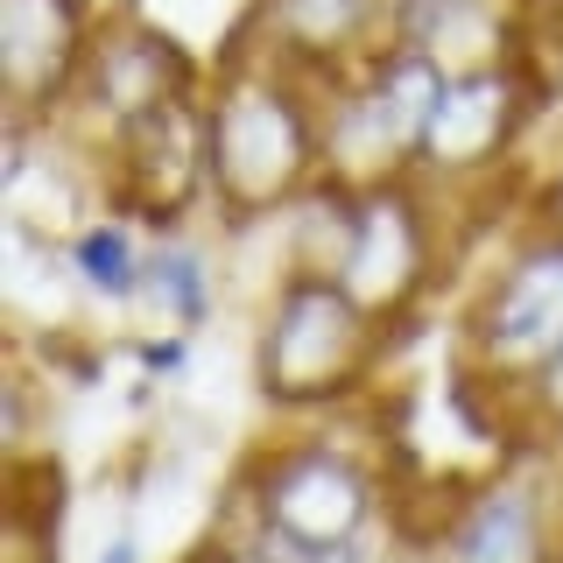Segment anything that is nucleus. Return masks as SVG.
<instances>
[{
	"mask_svg": "<svg viewBox=\"0 0 563 563\" xmlns=\"http://www.w3.org/2000/svg\"><path fill=\"white\" fill-rule=\"evenodd\" d=\"M528 120H536V78L521 64L500 70H472V78H451L444 99L430 113V134H422L416 176L437 190V198H472V190H493L515 163Z\"/></svg>",
	"mask_w": 563,
	"mask_h": 563,
	"instance_id": "1a4fd4ad",
	"label": "nucleus"
},
{
	"mask_svg": "<svg viewBox=\"0 0 563 563\" xmlns=\"http://www.w3.org/2000/svg\"><path fill=\"white\" fill-rule=\"evenodd\" d=\"M507 409L521 416V430L536 437V444H550V437L563 430V345L515 387V401H507Z\"/></svg>",
	"mask_w": 563,
	"mask_h": 563,
	"instance_id": "dca6fc26",
	"label": "nucleus"
},
{
	"mask_svg": "<svg viewBox=\"0 0 563 563\" xmlns=\"http://www.w3.org/2000/svg\"><path fill=\"white\" fill-rule=\"evenodd\" d=\"M99 14L85 0H0V99L8 128H49L78 85Z\"/></svg>",
	"mask_w": 563,
	"mask_h": 563,
	"instance_id": "9b49d317",
	"label": "nucleus"
},
{
	"mask_svg": "<svg viewBox=\"0 0 563 563\" xmlns=\"http://www.w3.org/2000/svg\"><path fill=\"white\" fill-rule=\"evenodd\" d=\"M275 225H282V275H339L352 233H360V190L339 176H317Z\"/></svg>",
	"mask_w": 563,
	"mask_h": 563,
	"instance_id": "2eb2a0df",
	"label": "nucleus"
},
{
	"mask_svg": "<svg viewBox=\"0 0 563 563\" xmlns=\"http://www.w3.org/2000/svg\"><path fill=\"white\" fill-rule=\"evenodd\" d=\"M240 507H254L268 528H282L303 550H339V542H374L387 493H380V465L366 457L352 437H339V422L317 416L282 430L275 444H261L246 457Z\"/></svg>",
	"mask_w": 563,
	"mask_h": 563,
	"instance_id": "7ed1b4c3",
	"label": "nucleus"
},
{
	"mask_svg": "<svg viewBox=\"0 0 563 563\" xmlns=\"http://www.w3.org/2000/svg\"><path fill=\"white\" fill-rule=\"evenodd\" d=\"M451 0H387V43H416Z\"/></svg>",
	"mask_w": 563,
	"mask_h": 563,
	"instance_id": "f3484780",
	"label": "nucleus"
},
{
	"mask_svg": "<svg viewBox=\"0 0 563 563\" xmlns=\"http://www.w3.org/2000/svg\"><path fill=\"white\" fill-rule=\"evenodd\" d=\"M148 225L99 211L64 233V275L92 296L99 310H141V275H148Z\"/></svg>",
	"mask_w": 563,
	"mask_h": 563,
	"instance_id": "ddd939ff",
	"label": "nucleus"
},
{
	"mask_svg": "<svg viewBox=\"0 0 563 563\" xmlns=\"http://www.w3.org/2000/svg\"><path fill=\"white\" fill-rule=\"evenodd\" d=\"M528 211H536L542 225H556V233H563V163H556V169L536 184V205H528Z\"/></svg>",
	"mask_w": 563,
	"mask_h": 563,
	"instance_id": "a211bd4d",
	"label": "nucleus"
},
{
	"mask_svg": "<svg viewBox=\"0 0 563 563\" xmlns=\"http://www.w3.org/2000/svg\"><path fill=\"white\" fill-rule=\"evenodd\" d=\"M198 85H205L198 57H190L169 29H155L148 14L120 8V14H99L92 49H85V64H78V85H70V99L57 106L49 128H57L85 163H99V155L128 128H141L155 106L198 92Z\"/></svg>",
	"mask_w": 563,
	"mask_h": 563,
	"instance_id": "423d86ee",
	"label": "nucleus"
},
{
	"mask_svg": "<svg viewBox=\"0 0 563 563\" xmlns=\"http://www.w3.org/2000/svg\"><path fill=\"white\" fill-rule=\"evenodd\" d=\"M528 22H536V29H556V43H563V0H528Z\"/></svg>",
	"mask_w": 563,
	"mask_h": 563,
	"instance_id": "aec40b11",
	"label": "nucleus"
},
{
	"mask_svg": "<svg viewBox=\"0 0 563 563\" xmlns=\"http://www.w3.org/2000/svg\"><path fill=\"white\" fill-rule=\"evenodd\" d=\"M211 303H219V268H211V246L176 225V233L148 240V275H141V310L155 317V331H198Z\"/></svg>",
	"mask_w": 563,
	"mask_h": 563,
	"instance_id": "4468645a",
	"label": "nucleus"
},
{
	"mask_svg": "<svg viewBox=\"0 0 563 563\" xmlns=\"http://www.w3.org/2000/svg\"><path fill=\"white\" fill-rule=\"evenodd\" d=\"M240 29L324 85L387 43V0H254Z\"/></svg>",
	"mask_w": 563,
	"mask_h": 563,
	"instance_id": "f8f14e48",
	"label": "nucleus"
},
{
	"mask_svg": "<svg viewBox=\"0 0 563 563\" xmlns=\"http://www.w3.org/2000/svg\"><path fill=\"white\" fill-rule=\"evenodd\" d=\"M437 563H563V457H521L451 507Z\"/></svg>",
	"mask_w": 563,
	"mask_h": 563,
	"instance_id": "9d476101",
	"label": "nucleus"
},
{
	"mask_svg": "<svg viewBox=\"0 0 563 563\" xmlns=\"http://www.w3.org/2000/svg\"><path fill=\"white\" fill-rule=\"evenodd\" d=\"M444 70L416 43H380L366 64L317 85V141H324V176L352 190L416 176L430 113L444 99Z\"/></svg>",
	"mask_w": 563,
	"mask_h": 563,
	"instance_id": "20e7f679",
	"label": "nucleus"
},
{
	"mask_svg": "<svg viewBox=\"0 0 563 563\" xmlns=\"http://www.w3.org/2000/svg\"><path fill=\"white\" fill-rule=\"evenodd\" d=\"M563 345V233L528 219V233L500 254L472 310L457 324V374L472 395H507Z\"/></svg>",
	"mask_w": 563,
	"mask_h": 563,
	"instance_id": "39448f33",
	"label": "nucleus"
},
{
	"mask_svg": "<svg viewBox=\"0 0 563 563\" xmlns=\"http://www.w3.org/2000/svg\"><path fill=\"white\" fill-rule=\"evenodd\" d=\"M550 451H556V457H563V430H556V437H550Z\"/></svg>",
	"mask_w": 563,
	"mask_h": 563,
	"instance_id": "412c9836",
	"label": "nucleus"
},
{
	"mask_svg": "<svg viewBox=\"0 0 563 563\" xmlns=\"http://www.w3.org/2000/svg\"><path fill=\"white\" fill-rule=\"evenodd\" d=\"M205 120H211V211L225 233L275 225L303 190L324 176L317 141V78L261 49L254 35H233L225 64L205 78Z\"/></svg>",
	"mask_w": 563,
	"mask_h": 563,
	"instance_id": "f257e3e1",
	"label": "nucleus"
},
{
	"mask_svg": "<svg viewBox=\"0 0 563 563\" xmlns=\"http://www.w3.org/2000/svg\"><path fill=\"white\" fill-rule=\"evenodd\" d=\"M387 331L345 296L339 275H275L254 324V395L289 422H317L366 395Z\"/></svg>",
	"mask_w": 563,
	"mask_h": 563,
	"instance_id": "f03ea898",
	"label": "nucleus"
},
{
	"mask_svg": "<svg viewBox=\"0 0 563 563\" xmlns=\"http://www.w3.org/2000/svg\"><path fill=\"white\" fill-rule=\"evenodd\" d=\"M444 198H437L422 176H395V184L360 190V233L345 254V296L374 317L380 331H401L409 317L430 303L437 268H444Z\"/></svg>",
	"mask_w": 563,
	"mask_h": 563,
	"instance_id": "6e6552de",
	"label": "nucleus"
},
{
	"mask_svg": "<svg viewBox=\"0 0 563 563\" xmlns=\"http://www.w3.org/2000/svg\"><path fill=\"white\" fill-rule=\"evenodd\" d=\"M106 211L148 225V233H176L211 205V120H205V85L169 106H155L141 128H128L113 148L92 163Z\"/></svg>",
	"mask_w": 563,
	"mask_h": 563,
	"instance_id": "0eeeda50",
	"label": "nucleus"
},
{
	"mask_svg": "<svg viewBox=\"0 0 563 563\" xmlns=\"http://www.w3.org/2000/svg\"><path fill=\"white\" fill-rule=\"evenodd\" d=\"M92 563H141V536L134 528H113V536L92 550Z\"/></svg>",
	"mask_w": 563,
	"mask_h": 563,
	"instance_id": "6ab92c4d",
	"label": "nucleus"
}]
</instances>
